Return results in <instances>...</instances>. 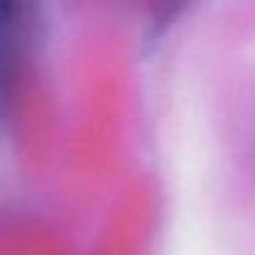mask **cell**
Here are the masks:
<instances>
[{
  "instance_id": "obj_1",
  "label": "cell",
  "mask_w": 255,
  "mask_h": 255,
  "mask_svg": "<svg viewBox=\"0 0 255 255\" xmlns=\"http://www.w3.org/2000/svg\"><path fill=\"white\" fill-rule=\"evenodd\" d=\"M33 0H0V123L8 118L28 50Z\"/></svg>"
}]
</instances>
